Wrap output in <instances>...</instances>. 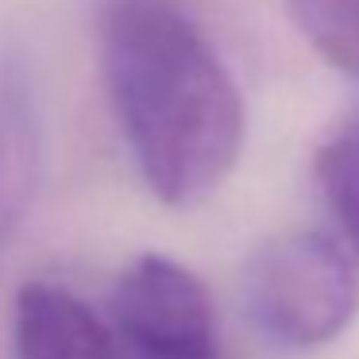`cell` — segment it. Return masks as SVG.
<instances>
[{
    "mask_svg": "<svg viewBox=\"0 0 359 359\" xmlns=\"http://www.w3.org/2000/svg\"><path fill=\"white\" fill-rule=\"evenodd\" d=\"M101 81L147 189L197 205L243 151V101L205 32L174 0H104Z\"/></svg>",
    "mask_w": 359,
    "mask_h": 359,
    "instance_id": "cell-1",
    "label": "cell"
},
{
    "mask_svg": "<svg viewBox=\"0 0 359 359\" xmlns=\"http://www.w3.org/2000/svg\"><path fill=\"white\" fill-rule=\"evenodd\" d=\"M248 317L271 344L309 351L336 340L359 309V278L325 232H294L266 243L243 271Z\"/></svg>",
    "mask_w": 359,
    "mask_h": 359,
    "instance_id": "cell-2",
    "label": "cell"
},
{
    "mask_svg": "<svg viewBox=\"0 0 359 359\" xmlns=\"http://www.w3.org/2000/svg\"><path fill=\"white\" fill-rule=\"evenodd\" d=\"M109 309L128 359H220L209 290L166 255H135L112 286Z\"/></svg>",
    "mask_w": 359,
    "mask_h": 359,
    "instance_id": "cell-3",
    "label": "cell"
},
{
    "mask_svg": "<svg viewBox=\"0 0 359 359\" xmlns=\"http://www.w3.org/2000/svg\"><path fill=\"white\" fill-rule=\"evenodd\" d=\"M43 124L35 81L20 47L0 43V248L12 243L35 205Z\"/></svg>",
    "mask_w": 359,
    "mask_h": 359,
    "instance_id": "cell-4",
    "label": "cell"
},
{
    "mask_svg": "<svg viewBox=\"0 0 359 359\" xmlns=\"http://www.w3.org/2000/svg\"><path fill=\"white\" fill-rule=\"evenodd\" d=\"M12 336L16 359H128L116 332L55 282L20 286Z\"/></svg>",
    "mask_w": 359,
    "mask_h": 359,
    "instance_id": "cell-5",
    "label": "cell"
},
{
    "mask_svg": "<svg viewBox=\"0 0 359 359\" xmlns=\"http://www.w3.org/2000/svg\"><path fill=\"white\" fill-rule=\"evenodd\" d=\"M286 12L325 62L359 78V0H286Z\"/></svg>",
    "mask_w": 359,
    "mask_h": 359,
    "instance_id": "cell-6",
    "label": "cell"
},
{
    "mask_svg": "<svg viewBox=\"0 0 359 359\" xmlns=\"http://www.w3.org/2000/svg\"><path fill=\"white\" fill-rule=\"evenodd\" d=\"M317 182L359 255V120L332 132L317 151Z\"/></svg>",
    "mask_w": 359,
    "mask_h": 359,
    "instance_id": "cell-7",
    "label": "cell"
}]
</instances>
